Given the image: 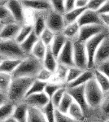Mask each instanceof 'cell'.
I'll return each mask as SVG.
<instances>
[{"mask_svg":"<svg viewBox=\"0 0 109 122\" xmlns=\"http://www.w3.org/2000/svg\"><path fill=\"white\" fill-rule=\"evenodd\" d=\"M43 61V67L50 72L55 73L57 69V67L59 65L57 58L53 55L50 46H47V51L46 53V56L44 57Z\"/></svg>","mask_w":109,"mask_h":122,"instance_id":"ac0fdd59","label":"cell"},{"mask_svg":"<svg viewBox=\"0 0 109 122\" xmlns=\"http://www.w3.org/2000/svg\"><path fill=\"white\" fill-rule=\"evenodd\" d=\"M105 122H109V118H108V120H107V121H105Z\"/></svg>","mask_w":109,"mask_h":122,"instance_id":"6f0895ef","label":"cell"},{"mask_svg":"<svg viewBox=\"0 0 109 122\" xmlns=\"http://www.w3.org/2000/svg\"><path fill=\"white\" fill-rule=\"evenodd\" d=\"M65 12H68L76 8V0H65L64 1Z\"/></svg>","mask_w":109,"mask_h":122,"instance_id":"c3c4849f","label":"cell"},{"mask_svg":"<svg viewBox=\"0 0 109 122\" xmlns=\"http://www.w3.org/2000/svg\"><path fill=\"white\" fill-rule=\"evenodd\" d=\"M96 69L109 77V60L104 61L96 66Z\"/></svg>","mask_w":109,"mask_h":122,"instance_id":"bcb514c9","label":"cell"},{"mask_svg":"<svg viewBox=\"0 0 109 122\" xmlns=\"http://www.w3.org/2000/svg\"><path fill=\"white\" fill-rule=\"evenodd\" d=\"M42 69L41 60H37L34 56L25 58L19 66L16 68L11 74L12 78L16 77H33L39 73Z\"/></svg>","mask_w":109,"mask_h":122,"instance_id":"6da1fadb","label":"cell"},{"mask_svg":"<svg viewBox=\"0 0 109 122\" xmlns=\"http://www.w3.org/2000/svg\"><path fill=\"white\" fill-rule=\"evenodd\" d=\"M55 122H78L73 118H71L67 114H64L59 111V110L55 109Z\"/></svg>","mask_w":109,"mask_h":122,"instance_id":"7bdbcfd3","label":"cell"},{"mask_svg":"<svg viewBox=\"0 0 109 122\" xmlns=\"http://www.w3.org/2000/svg\"><path fill=\"white\" fill-rule=\"evenodd\" d=\"M67 92L72 96L74 102L81 106L84 112L88 109L89 105L87 103L86 94H85V86L67 88Z\"/></svg>","mask_w":109,"mask_h":122,"instance_id":"8fae6325","label":"cell"},{"mask_svg":"<svg viewBox=\"0 0 109 122\" xmlns=\"http://www.w3.org/2000/svg\"><path fill=\"white\" fill-rule=\"evenodd\" d=\"M47 27L52 30L55 33H62L65 27L64 15L57 12L51 11L47 18Z\"/></svg>","mask_w":109,"mask_h":122,"instance_id":"9c48e42d","label":"cell"},{"mask_svg":"<svg viewBox=\"0 0 109 122\" xmlns=\"http://www.w3.org/2000/svg\"><path fill=\"white\" fill-rule=\"evenodd\" d=\"M94 122H100V121H94Z\"/></svg>","mask_w":109,"mask_h":122,"instance_id":"91938a15","label":"cell"},{"mask_svg":"<svg viewBox=\"0 0 109 122\" xmlns=\"http://www.w3.org/2000/svg\"><path fill=\"white\" fill-rule=\"evenodd\" d=\"M108 32H109V29H108Z\"/></svg>","mask_w":109,"mask_h":122,"instance_id":"94428289","label":"cell"},{"mask_svg":"<svg viewBox=\"0 0 109 122\" xmlns=\"http://www.w3.org/2000/svg\"><path fill=\"white\" fill-rule=\"evenodd\" d=\"M22 60H14V59H6L0 64V72L12 74L16 68L19 66Z\"/></svg>","mask_w":109,"mask_h":122,"instance_id":"44dd1931","label":"cell"},{"mask_svg":"<svg viewBox=\"0 0 109 122\" xmlns=\"http://www.w3.org/2000/svg\"><path fill=\"white\" fill-rule=\"evenodd\" d=\"M4 122H17L16 120L15 119V118H13L12 117L7 118V119L4 120Z\"/></svg>","mask_w":109,"mask_h":122,"instance_id":"db71d44e","label":"cell"},{"mask_svg":"<svg viewBox=\"0 0 109 122\" xmlns=\"http://www.w3.org/2000/svg\"><path fill=\"white\" fill-rule=\"evenodd\" d=\"M61 87H63V86L59 83H49V82H47V86L45 87L44 92L47 94V96L50 99H51L55 92L60 89Z\"/></svg>","mask_w":109,"mask_h":122,"instance_id":"ab89813d","label":"cell"},{"mask_svg":"<svg viewBox=\"0 0 109 122\" xmlns=\"http://www.w3.org/2000/svg\"><path fill=\"white\" fill-rule=\"evenodd\" d=\"M68 41V38L63 34L62 33H55V36L54 38L52 43L50 46L51 51H52L53 55L58 58L59 53L61 52L62 49L64 48L65 43Z\"/></svg>","mask_w":109,"mask_h":122,"instance_id":"e0dca14e","label":"cell"},{"mask_svg":"<svg viewBox=\"0 0 109 122\" xmlns=\"http://www.w3.org/2000/svg\"><path fill=\"white\" fill-rule=\"evenodd\" d=\"M1 25H2V23L0 22V32H1V30H2V29H1Z\"/></svg>","mask_w":109,"mask_h":122,"instance_id":"9f6ffc18","label":"cell"},{"mask_svg":"<svg viewBox=\"0 0 109 122\" xmlns=\"http://www.w3.org/2000/svg\"><path fill=\"white\" fill-rule=\"evenodd\" d=\"M3 60H5V59H3L2 56H0V64H1V63H2V61H3Z\"/></svg>","mask_w":109,"mask_h":122,"instance_id":"11a10c76","label":"cell"},{"mask_svg":"<svg viewBox=\"0 0 109 122\" xmlns=\"http://www.w3.org/2000/svg\"><path fill=\"white\" fill-rule=\"evenodd\" d=\"M14 21H15V20H14L12 15L11 14L8 8L6 6L0 5V22H7V24H9L12 23Z\"/></svg>","mask_w":109,"mask_h":122,"instance_id":"8d00e7d4","label":"cell"},{"mask_svg":"<svg viewBox=\"0 0 109 122\" xmlns=\"http://www.w3.org/2000/svg\"><path fill=\"white\" fill-rule=\"evenodd\" d=\"M99 14H108L109 13V0H106V2L104 3L102 7L98 11Z\"/></svg>","mask_w":109,"mask_h":122,"instance_id":"681fc988","label":"cell"},{"mask_svg":"<svg viewBox=\"0 0 109 122\" xmlns=\"http://www.w3.org/2000/svg\"><path fill=\"white\" fill-rule=\"evenodd\" d=\"M33 77L12 78L11 86L7 90V95L11 101H18L26 95L28 90L34 81Z\"/></svg>","mask_w":109,"mask_h":122,"instance_id":"7a4b0ae2","label":"cell"},{"mask_svg":"<svg viewBox=\"0 0 109 122\" xmlns=\"http://www.w3.org/2000/svg\"><path fill=\"white\" fill-rule=\"evenodd\" d=\"M66 91H67V89H65L64 87H61L60 89L55 92V94L51 99V102L52 103V104L54 105V107L55 108H57L59 107V103H60L61 100H62L64 94L66 93Z\"/></svg>","mask_w":109,"mask_h":122,"instance_id":"f35d334b","label":"cell"},{"mask_svg":"<svg viewBox=\"0 0 109 122\" xmlns=\"http://www.w3.org/2000/svg\"><path fill=\"white\" fill-rule=\"evenodd\" d=\"M108 60H109V33L102 41L97 50L94 57V67Z\"/></svg>","mask_w":109,"mask_h":122,"instance_id":"9a60e30c","label":"cell"},{"mask_svg":"<svg viewBox=\"0 0 109 122\" xmlns=\"http://www.w3.org/2000/svg\"><path fill=\"white\" fill-rule=\"evenodd\" d=\"M77 23L79 24L81 27L90 25H103L101 16L98 11L87 8L85 10L84 12L80 16V18L78 19Z\"/></svg>","mask_w":109,"mask_h":122,"instance_id":"30bf717a","label":"cell"},{"mask_svg":"<svg viewBox=\"0 0 109 122\" xmlns=\"http://www.w3.org/2000/svg\"><path fill=\"white\" fill-rule=\"evenodd\" d=\"M15 106L11 103H6L0 107V120H6L12 117Z\"/></svg>","mask_w":109,"mask_h":122,"instance_id":"1f68e13d","label":"cell"},{"mask_svg":"<svg viewBox=\"0 0 109 122\" xmlns=\"http://www.w3.org/2000/svg\"><path fill=\"white\" fill-rule=\"evenodd\" d=\"M55 108L51 102H50L45 107H43L42 112L44 113L47 122H55Z\"/></svg>","mask_w":109,"mask_h":122,"instance_id":"74e56055","label":"cell"},{"mask_svg":"<svg viewBox=\"0 0 109 122\" xmlns=\"http://www.w3.org/2000/svg\"><path fill=\"white\" fill-rule=\"evenodd\" d=\"M38 40H39V38L37 37V35L35 33L34 31H33V32L30 33V35H29L25 41H23L20 45H21V48H22V50L25 51V54H28V53L32 51L33 46H34V45L36 44V42Z\"/></svg>","mask_w":109,"mask_h":122,"instance_id":"d4e9b609","label":"cell"},{"mask_svg":"<svg viewBox=\"0 0 109 122\" xmlns=\"http://www.w3.org/2000/svg\"><path fill=\"white\" fill-rule=\"evenodd\" d=\"M81 26L77 22H74L72 24L67 25L64 27V30L62 31V33L68 39L73 40V38L77 39V36L79 34V31H80Z\"/></svg>","mask_w":109,"mask_h":122,"instance_id":"603a6c76","label":"cell"},{"mask_svg":"<svg viewBox=\"0 0 109 122\" xmlns=\"http://www.w3.org/2000/svg\"><path fill=\"white\" fill-rule=\"evenodd\" d=\"M24 7L37 11H47L52 8L50 0H21Z\"/></svg>","mask_w":109,"mask_h":122,"instance_id":"2e32d148","label":"cell"},{"mask_svg":"<svg viewBox=\"0 0 109 122\" xmlns=\"http://www.w3.org/2000/svg\"><path fill=\"white\" fill-rule=\"evenodd\" d=\"M58 63L59 64H63L68 68L74 67V58H73V41L68 39L65 43L64 48L59 53L58 58Z\"/></svg>","mask_w":109,"mask_h":122,"instance_id":"ba28073f","label":"cell"},{"mask_svg":"<svg viewBox=\"0 0 109 122\" xmlns=\"http://www.w3.org/2000/svg\"><path fill=\"white\" fill-rule=\"evenodd\" d=\"M106 29L107 28L103 25H90L82 26L77 40L81 42L86 43L89 39L98 35L99 33L104 32Z\"/></svg>","mask_w":109,"mask_h":122,"instance_id":"52a82bcc","label":"cell"},{"mask_svg":"<svg viewBox=\"0 0 109 122\" xmlns=\"http://www.w3.org/2000/svg\"><path fill=\"white\" fill-rule=\"evenodd\" d=\"M85 94L89 107H94L102 103L104 93L100 89L94 77L85 85Z\"/></svg>","mask_w":109,"mask_h":122,"instance_id":"277c9868","label":"cell"},{"mask_svg":"<svg viewBox=\"0 0 109 122\" xmlns=\"http://www.w3.org/2000/svg\"><path fill=\"white\" fill-rule=\"evenodd\" d=\"M5 6L8 8L16 22L19 24L23 22L25 15H24V7L21 0H7Z\"/></svg>","mask_w":109,"mask_h":122,"instance_id":"4fadbf2b","label":"cell"},{"mask_svg":"<svg viewBox=\"0 0 109 122\" xmlns=\"http://www.w3.org/2000/svg\"><path fill=\"white\" fill-rule=\"evenodd\" d=\"M68 67L64 66L63 64H59L57 67V69L55 71V74H56L57 78L59 81H66L67 77V74H68Z\"/></svg>","mask_w":109,"mask_h":122,"instance_id":"b9f144b4","label":"cell"},{"mask_svg":"<svg viewBox=\"0 0 109 122\" xmlns=\"http://www.w3.org/2000/svg\"><path fill=\"white\" fill-rule=\"evenodd\" d=\"M90 0H76V7H83L86 8Z\"/></svg>","mask_w":109,"mask_h":122,"instance_id":"816d5d0a","label":"cell"},{"mask_svg":"<svg viewBox=\"0 0 109 122\" xmlns=\"http://www.w3.org/2000/svg\"><path fill=\"white\" fill-rule=\"evenodd\" d=\"M47 51V46L39 39L36 42V44L34 45L31 53H32L33 56H34L37 60L42 61L44 60Z\"/></svg>","mask_w":109,"mask_h":122,"instance_id":"83f0119b","label":"cell"},{"mask_svg":"<svg viewBox=\"0 0 109 122\" xmlns=\"http://www.w3.org/2000/svg\"><path fill=\"white\" fill-rule=\"evenodd\" d=\"M6 95L3 92L0 91V107L3 106V104L6 103Z\"/></svg>","mask_w":109,"mask_h":122,"instance_id":"f5cc1de1","label":"cell"},{"mask_svg":"<svg viewBox=\"0 0 109 122\" xmlns=\"http://www.w3.org/2000/svg\"><path fill=\"white\" fill-rule=\"evenodd\" d=\"M100 16H101V20H102L103 25L107 29H109V13L108 14H102L100 15Z\"/></svg>","mask_w":109,"mask_h":122,"instance_id":"f907efd6","label":"cell"},{"mask_svg":"<svg viewBox=\"0 0 109 122\" xmlns=\"http://www.w3.org/2000/svg\"><path fill=\"white\" fill-rule=\"evenodd\" d=\"M109 93V92H108ZM101 107H102V111L104 112V114L109 115V94L108 96L104 98L102 103H101Z\"/></svg>","mask_w":109,"mask_h":122,"instance_id":"7dc6e473","label":"cell"},{"mask_svg":"<svg viewBox=\"0 0 109 122\" xmlns=\"http://www.w3.org/2000/svg\"><path fill=\"white\" fill-rule=\"evenodd\" d=\"M27 122H47L42 110L34 107L28 108Z\"/></svg>","mask_w":109,"mask_h":122,"instance_id":"ffe728a7","label":"cell"},{"mask_svg":"<svg viewBox=\"0 0 109 122\" xmlns=\"http://www.w3.org/2000/svg\"><path fill=\"white\" fill-rule=\"evenodd\" d=\"M94 77V71L92 69H86V70H85L76 80L73 81L71 82V83L68 84V88L85 86L87 82H89Z\"/></svg>","mask_w":109,"mask_h":122,"instance_id":"d6986e66","label":"cell"},{"mask_svg":"<svg viewBox=\"0 0 109 122\" xmlns=\"http://www.w3.org/2000/svg\"><path fill=\"white\" fill-rule=\"evenodd\" d=\"M53 74V72H50L46 68H42L39 73L37 75V80H40V81H45V82H47V81L51 78V75Z\"/></svg>","mask_w":109,"mask_h":122,"instance_id":"f6af8a7d","label":"cell"},{"mask_svg":"<svg viewBox=\"0 0 109 122\" xmlns=\"http://www.w3.org/2000/svg\"><path fill=\"white\" fill-rule=\"evenodd\" d=\"M26 104L29 107H34L39 109H42L51 102V99L45 92L33 94L25 98Z\"/></svg>","mask_w":109,"mask_h":122,"instance_id":"7c38bea8","label":"cell"},{"mask_svg":"<svg viewBox=\"0 0 109 122\" xmlns=\"http://www.w3.org/2000/svg\"><path fill=\"white\" fill-rule=\"evenodd\" d=\"M22 25L19 23L12 22L6 24L0 32V38L2 40H12L16 38Z\"/></svg>","mask_w":109,"mask_h":122,"instance_id":"5bb4252c","label":"cell"},{"mask_svg":"<svg viewBox=\"0 0 109 122\" xmlns=\"http://www.w3.org/2000/svg\"><path fill=\"white\" fill-rule=\"evenodd\" d=\"M47 28V20L42 16H38L35 20L34 25H33V31L37 35V37H40L45 29Z\"/></svg>","mask_w":109,"mask_h":122,"instance_id":"e575fe53","label":"cell"},{"mask_svg":"<svg viewBox=\"0 0 109 122\" xmlns=\"http://www.w3.org/2000/svg\"><path fill=\"white\" fill-rule=\"evenodd\" d=\"M94 79L98 83L100 89L103 90L104 93H108L109 92V77L100 72L97 69L94 70Z\"/></svg>","mask_w":109,"mask_h":122,"instance_id":"484cf974","label":"cell"},{"mask_svg":"<svg viewBox=\"0 0 109 122\" xmlns=\"http://www.w3.org/2000/svg\"><path fill=\"white\" fill-rule=\"evenodd\" d=\"M86 8H83V7H76L73 10L68 12H65L64 14V19L65 22V26L69 24H72L74 22H77L78 19L82 14L84 12V11Z\"/></svg>","mask_w":109,"mask_h":122,"instance_id":"7402d4cb","label":"cell"},{"mask_svg":"<svg viewBox=\"0 0 109 122\" xmlns=\"http://www.w3.org/2000/svg\"><path fill=\"white\" fill-rule=\"evenodd\" d=\"M55 36V33L47 27L45 29V30L42 32V33L41 34V36L39 37V39L47 46H50L53 42V40H54Z\"/></svg>","mask_w":109,"mask_h":122,"instance_id":"836d02e7","label":"cell"},{"mask_svg":"<svg viewBox=\"0 0 109 122\" xmlns=\"http://www.w3.org/2000/svg\"><path fill=\"white\" fill-rule=\"evenodd\" d=\"M73 58L75 67L81 69H88V57L85 43L75 39L73 41Z\"/></svg>","mask_w":109,"mask_h":122,"instance_id":"8992f818","label":"cell"},{"mask_svg":"<svg viewBox=\"0 0 109 122\" xmlns=\"http://www.w3.org/2000/svg\"><path fill=\"white\" fill-rule=\"evenodd\" d=\"M105 2H106V0H90L86 8L98 11L102 7Z\"/></svg>","mask_w":109,"mask_h":122,"instance_id":"ee69618b","label":"cell"},{"mask_svg":"<svg viewBox=\"0 0 109 122\" xmlns=\"http://www.w3.org/2000/svg\"><path fill=\"white\" fill-rule=\"evenodd\" d=\"M64 1L65 0H50L53 11L64 15L65 13Z\"/></svg>","mask_w":109,"mask_h":122,"instance_id":"60d3db41","label":"cell"},{"mask_svg":"<svg viewBox=\"0 0 109 122\" xmlns=\"http://www.w3.org/2000/svg\"><path fill=\"white\" fill-rule=\"evenodd\" d=\"M28 108L29 106L27 104H20L16 106L14 110L12 117L15 118L17 122H27Z\"/></svg>","mask_w":109,"mask_h":122,"instance_id":"cb8c5ba5","label":"cell"},{"mask_svg":"<svg viewBox=\"0 0 109 122\" xmlns=\"http://www.w3.org/2000/svg\"><path fill=\"white\" fill-rule=\"evenodd\" d=\"M84 111L80 105H78L76 102H73L71 107H69V110L67 115L69 116L71 118L77 121H81L84 117Z\"/></svg>","mask_w":109,"mask_h":122,"instance_id":"4316f807","label":"cell"},{"mask_svg":"<svg viewBox=\"0 0 109 122\" xmlns=\"http://www.w3.org/2000/svg\"><path fill=\"white\" fill-rule=\"evenodd\" d=\"M0 1H4V0H0Z\"/></svg>","mask_w":109,"mask_h":122,"instance_id":"680465c9","label":"cell"},{"mask_svg":"<svg viewBox=\"0 0 109 122\" xmlns=\"http://www.w3.org/2000/svg\"><path fill=\"white\" fill-rule=\"evenodd\" d=\"M12 76L11 74L0 72V91H6L8 90L11 86Z\"/></svg>","mask_w":109,"mask_h":122,"instance_id":"d6a6232c","label":"cell"},{"mask_svg":"<svg viewBox=\"0 0 109 122\" xmlns=\"http://www.w3.org/2000/svg\"><path fill=\"white\" fill-rule=\"evenodd\" d=\"M85 70L81 69L79 68H77V67H70L68 68V74H67V77H66V82L67 84H69L71 82H73V81H75L78 77L81 74L84 72Z\"/></svg>","mask_w":109,"mask_h":122,"instance_id":"d590c367","label":"cell"},{"mask_svg":"<svg viewBox=\"0 0 109 122\" xmlns=\"http://www.w3.org/2000/svg\"><path fill=\"white\" fill-rule=\"evenodd\" d=\"M73 102H74V100H73V97L66 91V93L64 94L62 100H61L60 103H59V107L56 109L59 110L60 112L64 114H68L69 107H71V105L73 104Z\"/></svg>","mask_w":109,"mask_h":122,"instance_id":"f1b7e54d","label":"cell"},{"mask_svg":"<svg viewBox=\"0 0 109 122\" xmlns=\"http://www.w3.org/2000/svg\"><path fill=\"white\" fill-rule=\"evenodd\" d=\"M47 82L37 80V79L34 80L32 86H30L29 90H28L26 95H25V98L29 95H31V94L44 92V90H45V87H46V86H47Z\"/></svg>","mask_w":109,"mask_h":122,"instance_id":"f546056e","label":"cell"},{"mask_svg":"<svg viewBox=\"0 0 109 122\" xmlns=\"http://www.w3.org/2000/svg\"><path fill=\"white\" fill-rule=\"evenodd\" d=\"M108 33V29H107L104 32L99 33L98 35L89 39L85 43L87 57H88V69H92V68L94 67V57H95L96 51L98 50L99 46L100 43L106 38V36Z\"/></svg>","mask_w":109,"mask_h":122,"instance_id":"5b68a950","label":"cell"},{"mask_svg":"<svg viewBox=\"0 0 109 122\" xmlns=\"http://www.w3.org/2000/svg\"><path fill=\"white\" fill-rule=\"evenodd\" d=\"M25 53L15 39L0 41V56L3 59L24 60Z\"/></svg>","mask_w":109,"mask_h":122,"instance_id":"3957f363","label":"cell"},{"mask_svg":"<svg viewBox=\"0 0 109 122\" xmlns=\"http://www.w3.org/2000/svg\"><path fill=\"white\" fill-rule=\"evenodd\" d=\"M33 31V25H23L21 29L20 30L18 35L16 36V38H15V40L19 44H21L23 41H25L28 37L30 35V33Z\"/></svg>","mask_w":109,"mask_h":122,"instance_id":"4dcf8cb0","label":"cell"}]
</instances>
